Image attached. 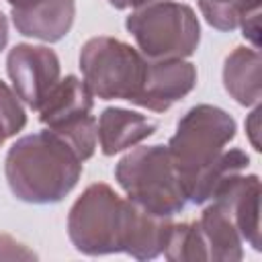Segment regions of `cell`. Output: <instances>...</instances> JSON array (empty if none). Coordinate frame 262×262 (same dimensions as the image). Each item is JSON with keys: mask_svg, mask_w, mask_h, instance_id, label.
I'll return each mask as SVG.
<instances>
[{"mask_svg": "<svg viewBox=\"0 0 262 262\" xmlns=\"http://www.w3.org/2000/svg\"><path fill=\"white\" fill-rule=\"evenodd\" d=\"M82 160L49 129L16 139L4 160L10 192L29 205L63 201L82 176Z\"/></svg>", "mask_w": 262, "mask_h": 262, "instance_id": "cell-1", "label": "cell"}, {"mask_svg": "<svg viewBox=\"0 0 262 262\" xmlns=\"http://www.w3.org/2000/svg\"><path fill=\"white\" fill-rule=\"evenodd\" d=\"M115 180L127 199L147 213L174 217L188 205L168 147L162 143L127 151L115 166Z\"/></svg>", "mask_w": 262, "mask_h": 262, "instance_id": "cell-2", "label": "cell"}, {"mask_svg": "<svg viewBox=\"0 0 262 262\" xmlns=\"http://www.w3.org/2000/svg\"><path fill=\"white\" fill-rule=\"evenodd\" d=\"M125 27L145 59H184L201 43L196 12L176 0H149L133 8Z\"/></svg>", "mask_w": 262, "mask_h": 262, "instance_id": "cell-3", "label": "cell"}, {"mask_svg": "<svg viewBox=\"0 0 262 262\" xmlns=\"http://www.w3.org/2000/svg\"><path fill=\"white\" fill-rule=\"evenodd\" d=\"M235 119L213 104H196L178 119L176 131L166 147L184 192L190 182L221 156L225 145L235 137Z\"/></svg>", "mask_w": 262, "mask_h": 262, "instance_id": "cell-4", "label": "cell"}, {"mask_svg": "<svg viewBox=\"0 0 262 262\" xmlns=\"http://www.w3.org/2000/svg\"><path fill=\"white\" fill-rule=\"evenodd\" d=\"M145 57L129 43L115 37H92L80 49L82 80L100 100H127L139 94Z\"/></svg>", "mask_w": 262, "mask_h": 262, "instance_id": "cell-5", "label": "cell"}, {"mask_svg": "<svg viewBox=\"0 0 262 262\" xmlns=\"http://www.w3.org/2000/svg\"><path fill=\"white\" fill-rule=\"evenodd\" d=\"M127 203V199L119 196L104 182L86 186L68 213V235L72 246L86 256L121 252Z\"/></svg>", "mask_w": 262, "mask_h": 262, "instance_id": "cell-6", "label": "cell"}, {"mask_svg": "<svg viewBox=\"0 0 262 262\" xmlns=\"http://www.w3.org/2000/svg\"><path fill=\"white\" fill-rule=\"evenodd\" d=\"M94 94L86 82L68 74L57 82L53 92L39 108V121L57 137H61L74 154L86 162L96 151V119L92 117Z\"/></svg>", "mask_w": 262, "mask_h": 262, "instance_id": "cell-7", "label": "cell"}, {"mask_svg": "<svg viewBox=\"0 0 262 262\" xmlns=\"http://www.w3.org/2000/svg\"><path fill=\"white\" fill-rule=\"evenodd\" d=\"M6 72L16 96L39 111L61 80L59 57L53 49L33 43H16L6 55Z\"/></svg>", "mask_w": 262, "mask_h": 262, "instance_id": "cell-8", "label": "cell"}, {"mask_svg": "<svg viewBox=\"0 0 262 262\" xmlns=\"http://www.w3.org/2000/svg\"><path fill=\"white\" fill-rule=\"evenodd\" d=\"M196 86V68L186 59H147L145 74L133 104L164 113Z\"/></svg>", "mask_w": 262, "mask_h": 262, "instance_id": "cell-9", "label": "cell"}, {"mask_svg": "<svg viewBox=\"0 0 262 262\" xmlns=\"http://www.w3.org/2000/svg\"><path fill=\"white\" fill-rule=\"evenodd\" d=\"M14 29L23 37L45 43L61 41L76 16L74 0H18L10 6Z\"/></svg>", "mask_w": 262, "mask_h": 262, "instance_id": "cell-10", "label": "cell"}, {"mask_svg": "<svg viewBox=\"0 0 262 262\" xmlns=\"http://www.w3.org/2000/svg\"><path fill=\"white\" fill-rule=\"evenodd\" d=\"M211 201L219 203L233 221L242 242L260 252V180L256 174H239Z\"/></svg>", "mask_w": 262, "mask_h": 262, "instance_id": "cell-11", "label": "cell"}, {"mask_svg": "<svg viewBox=\"0 0 262 262\" xmlns=\"http://www.w3.org/2000/svg\"><path fill=\"white\" fill-rule=\"evenodd\" d=\"M172 225H174L172 217H160V215L147 213L129 201L125 227L121 235V252L129 254L135 260L158 258L160 254H164Z\"/></svg>", "mask_w": 262, "mask_h": 262, "instance_id": "cell-12", "label": "cell"}, {"mask_svg": "<svg viewBox=\"0 0 262 262\" xmlns=\"http://www.w3.org/2000/svg\"><path fill=\"white\" fill-rule=\"evenodd\" d=\"M156 129V119L121 106L104 108L96 121V137L104 156H115L129 147H135L143 139L151 137Z\"/></svg>", "mask_w": 262, "mask_h": 262, "instance_id": "cell-13", "label": "cell"}, {"mask_svg": "<svg viewBox=\"0 0 262 262\" xmlns=\"http://www.w3.org/2000/svg\"><path fill=\"white\" fill-rule=\"evenodd\" d=\"M223 88L242 106H256L262 96V59L254 47H235L223 61Z\"/></svg>", "mask_w": 262, "mask_h": 262, "instance_id": "cell-14", "label": "cell"}, {"mask_svg": "<svg viewBox=\"0 0 262 262\" xmlns=\"http://www.w3.org/2000/svg\"><path fill=\"white\" fill-rule=\"evenodd\" d=\"M199 227L207 244L209 260L217 262H237L244 258V242L229 219V215L223 211V207L215 201H209V205L203 209L199 217Z\"/></svg>", "mask_w": 262, "mask_h": 262, "instance_id": "cell-15", "label": "cell"}, {"mask_svg": "<svg viewBox=\"0 0 262 262\" xmlns=\"http://www.w3.org/2000/svg\"><path fill=\"white\" fill-rule=\"evenodd\" d=\"M248 166H250V156L244 149H239V147L223 149L221 156L211 166H207L190 182V186L186 190L188 203H192V205H205V203H209L235 176L244 174Z\"/></svg>", "mask_w": 262, "mask_h": 262, "instance_id": "cell-16", "label": "cell"}, {"mask_svg": "<svg viewBox=\"0 0 262 262\" xmlns=\"http://www.w3.org/2000/svg\"><path fill=\"white\" fill-rule=\"evenodd\" d=\"M164 256L170 262H186V260H209L207 244L201 233L199 221L174 223L168 244L164 248Z\"/></svg>", "mask_w": 262, "mask_h": 262, "instance_id": "cell-17", "label": "cell"}, {"mask_svg": "<svg viewBox=\"0 0 262 262\" xmlns=\"http://www.w3.org/2000/svg\"><path fill=\"white\" fill-rule=\"evenodd\" d=\"M199 10L213 29L229 33L239 27L244 16L260 10V0H199Z\"/></svg>", "mask_w": 262, "mask_h": 262, "instance_id": "cell-18", "label": "cell"}, {"mask_svg": "<svg viewBox=\"0 0 262 262\" xmlns=\"http://www.w3.org/2000/svg\"><path fill=\"white\" fill-rule=\"evenodd\" d=\"M27 125V111L16 92L0 80V147L6 139L20 133Z\"/></svg>", "mask_w": 262, "mask_h": 262, "instance_id": "cell-19", "label": "cell"}, {"mask_svg": "<svg viewBox=\"0 0 262 262\" xmlns=\"http://www.w3.org/2000/svg\"><path fill=\"white\" fill-rule=\"evenodd\" d=\"M2 258H8V260H14V258H35V254L31 250H27L23 244H18L14 237H10L6 233H0V260Z\"/></svg>", "mask_w": 262, "mask_h": 262, "instance_id": "cell-20", "label": "cell"}, {"mask_svg": "<svg viewBox=\"0 0 262 262\" xmlns=\"http://www.w3.org/2000/svg\"><path fill=\"white\" fill-rule=\"evenodd\" d=\"M239 29L244 39L250 41L254 49H260V10H254L248 16H244V20L239 23Z\"/></svg>", "mask_w": 262, "mask_h": 262, "instance_id": "cell-21", "label": "cell"}, {"mask_svg": "<svg viewBox=\"0 0 262 262\" xmlns=\"http://www.w3.org/2000/svg\"><path fill=\"white\" fill-rule=\"evenodd\" d=\"M246 131H248V137H250L252 147L256 151H260V139H258V133H260V106L258 104L254 106V111L246 119Z\"/></svg>", "mask_w": 262, "mask_h": 262, "instance_id": "cell-22", "label": "cell"}, {"mask_svg": "<svg viewBox=\"0 0 262 262\" xmlns=\"http://www.w3.org/2000/svg\"><path fill=\"white\" fill-rule=\"evenodd\" d=\"M145 2H149V0H108V4L115 6V8H119V10H125V8H137V6L145 4Z\"/></svg>", "mask_w": 262, "mask_h": 262, "instance_id": "cell-23", "label": "cell"}, {"mask_svg": "<svg viewBox=\"0 0 262 262\" xmlns=\"http://www.w3.org/2000/svg\"><path fill=\"white\" fill-rule=\"evenodd\" d=\"M6 43H8V20L0 12V51L6 47Z\"/></svg>", "mask_w": 262, "mask_h": 262, "instance_id": "cell-24", "label": "cell"}, {"mask_svg": "<svg viewBox=\"0 0 262 262\" xmlns=\"http://www.w3.org/2000/svg\"><path fill=\"white\" fill-rule=\"evenodd\" d=\"M16 2H18V0H8V4H10V6H12V4H16Z\"/></svg>", "mask_w": 262, "mask_h": 262, "instance_id": "cell-25", "label": "cell"}]
</instances>
